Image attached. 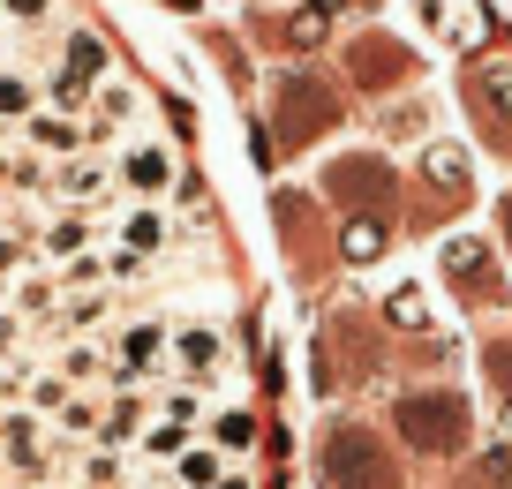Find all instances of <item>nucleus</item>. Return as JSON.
Returning a JSON list of instances; mask_svg holds the SVG:
<instances>
[{
  "label": "nucleus",
  "mask_w": 512,
  "mask_h": 489,
  "mask_svg": "<svg viewBox=\"0 0 512 489\" xmlns=\"http://www.w3.org/2000/svg\"><path fill=\"white\" fill-rule=\"evenodd\" d=\"M0 489H53V482H0Z\"/></svg>",
  "instance_id": "72a5a7b5"
},
{
  "label": "nucleus",
  "mask_w": 512,
  "mask_h": 489,
  "mask_svg": "<svg viewBox=\"0 0 512 489\" xmlns=\"http://www.w3.org/2000/svg\"><path fill=\"white\" fill-rule=\"evenodd\" d=\"M226 369H234L226 324H211V316H174V324H166V377H189V384H211V392H219Z\"/></svg>",
  "instance_id": "20e7f679"
},
{
  "label": "nucleus",
  "mask_w": 512,
  "mask_h": 489,
  "mask_svg": "<svg viewBox=\"0 0 512 489\" xmlns=\"http://www.w3.org/2000/svg\"><path fill=\"white\" fill-rule=\"evenodd\" d=\"M16 399H23V407H31V414H46V422H53V414H61L68 399H76V384H68L61 369H38V362H16Z\"/></svg>",
  "instance_id": "dca6fc26"
},
{
  "label": "nucleus",
  "mask_w": 512,
  "mask_h": 489,
  "mask_svg": "<svg viewBox=\"0 0 512 489\" xmlns=\"http://www.w3.org/2000/svg\"><path fill=\"white\" fill-rule=\"evenodd\" d=\"M505 234H512V204H505Z\"/></svg>",
  "instance_id": "4c0bfd02"
},
{
  "label": "nucleus",
  "mask_w": 512,
  "mask_h": 489,
  "mask_svg": "<svg viewBox=\"0 0 512 489\" xmlns=\"http://www.w3.org/2000/svg\"><path fill=\"white\" fill-rule=\"evenodd\" d=\"M159 377H166V316H128L106 347V392H136Z\"/></svg>",
  "instance_id": "7ed1b4c3"
},
{
  "label": "nucleus",
  "mask_w": 512,
  "mask_h": 489,
  "mask_svg": "<svg viewBox=\"0 0 512 489\" xmlns=\"http://www.w3.org/2000/svg\"><path fill=\"white\" fill-rule=\"evenodd\" d=\"M128 489H181V482H174V474L159 467V474H144V482H136V474H128Z\"/></svg>",
  "instance_id": "7c9ffc66"
},
{
  "label": "nucleus",
  "mask_w": 512,
  "mask_h": 489,
  "mask_svg": "<svg viewBox=\"0 0 512 489\" xmlns=\"http://www.w3.org/2000/svg\"><path fill=\"white\" fill-rule=\"evenodd\" d=\"M136 121H144V91H136L128 76H106V83L91 91V106H83V136H91V151L121 143Z\"/></svg>",
  "instance_id": "1a4fd4ad"
},
{
  "label": "nucleus",
  "mask_w": 512,
  "mask_h": 489,
  "mask_svg": "<svg viewBox=\"0 0 512 489\" xmlns=\"http://www.w3.org/2000/svg\"><path fill=\"white\" fill-rule=\"evenodd\" d=\"M490 377H497V384L512 392V347H497V354H490ZM505 407H512V399H505Z\"/></svg>",
  "instance_id": "c756f323"
},
{
  "label": "nucleus",
  "mask_w": 512,
  "mask_h": 489,
  "mask_svg": "<svg viewBox=\"0 0 512 489\" xmlns=\"http://www.w3.org/2000/svg\"><path fill=\"white\" fill-rule=\"evenodd\" d=\"M113 181H121L128 204H159V196H174L181 166H174V151H166L159 136H128L121 151H113Z\"/></svg>",
  "instance_id": "6e6552de"
},
{
  "label": "nucleus",
  "mask_w": 512,
  "mask_h": 489,
  "mask_svg": "<svg viewBox=\"0 0 512 489\" xmlns=\"http://www.w3.org/2000/svg\"><path fill=\"white\" fill-rule=\"evenodd\" d=\"M0 309H8V279H0Z\"/></svg>",
  "instance_id": "e433bc0d"
},
{
  "label": "nucleus",
  "mask_w": 512,
  "mask_h": 489,
  "mask_svg": "<svg viewBox=\"0 0 512 489\" xmlns=\"http://www.w3.org/2000/svg\"><path fill=\"white\" fill-rule=\"evenodd\" d=\"M204 437L219 444L226 459H241V452L256 444V414H249V407H219V414H211V429H204Z\"/></svg>",
  "instance_id": "4be33fe9"
},
{
  "label": "nucleus",
  "mask_w": 512,
  "mask_h": 489,
  "mask_svg": "<svg viewBox=\"0 0 512 489\" xmlns=\"http://www.w3.org/2000/svg\"><path fill=\"white\" fill-rule=\"evenodd\" d=\"M324 482L332 489H400V467H392V452H377V437H369V429H332V437H324Z\"/></svg>",
  "instance_id": "39448f33"
},
{
  "label": "nucleus",
  "mask_w": 512,
  "mask_h": 489,
  "mask_svg": "<svg viewBox=\"0 0 512 489\" xmlns=\"http://www.w3.org/2000/svg\"><path fill=\"white\" fill-rule=\"evenodd\" d=\"M136 452H113V444H76V482L83 489H128Z\"/></svg>",
  "instance_id": "f3484780"
},
{
  "label": "nucleus",
  "mask_w": 512,
  "mask_h": 489,
  "mask_svg": "<svg viewBox=\"0 0 512 489\" xmlns=\"http://www.w3.org/2000/svg\"><path fill=\"white\" fill-rule=\"evenodd\" d=\"M8 309H16L23 324H53V316H61V271H46V264L16 271V279H8Z\"/></svg>",
  "instance_id": "f8f14e48"
},
{
  "label": "nucleus",
  "mask_w": 512,
  "mask_h": 489,
  "mask_svg": "<svg viewBox=\"0 0 512 489\" xmlns=\"http://www.w3.org/2000/svg\"><path fill=\"white\" fill-rule=\"evenodd\" d=\"M91 249H98V226L83 219V211H61V219H53L46 234H38V256H46L53 271H61V264H76V256H91Z\"/></svg>",
  "instance_id": "4468645a"
},
{
  "label": "nucleus",
  "mask_w": 512,
  "mask_h": 489,
  "mask_svg": "<svg viewBox=\"0 0 512 489\" xmlns=\"http://www.w3.org/2000/svg\"><path fill=\"white\" fill-rule=\"evenodd\" d=\"M8 407H16V362L0 369V414H8Z\"/></svg>",
  "instance_id": "2f4dec72"
},
{
  "label": "nucleus",
  "mask_w": 512,
  "mask_h": 489,
  "mask_svg": "<svg viewBox=\"0 0 512 489\" xmlns=\"http://www.w3.org/2000/svg\"><path fill=\"white\" fill-rule=\"evenodd\" d=\"M354 83H369V91H377V83H400V46L362 38V46H354Z\"/></svg>",
  "instance_id": "5701e85b"
},
{
  "label": "nucleus",
  "mask_w": 512,
  "mask_h": 489,
  "mask_svg": "<svg viewBox=\"0 0 512 489\" xmlns=\"http://www.w3.org/2000/svg\"><path fill=\"white\" fill-rule=\"evenodd\" d=\"M204 437V429H189V422H166V414H151V429L136 437V459H151V467H174L189 444Z\"/></svg>",
  "instance_id": "a211bd4d"
},
{
  "label": "nucleus",
  "mask_w": 512,
  "mask_h": 489,
  "mask_svg": "<svg viewBox=\"0 0 512 489\" xmlns=\"http://www.w3.org/2000/svg\"><path fill=\"white\" fill-rule=\"evenodd\" d=\"M0 482H8V459H0Z\"/></svg>",
  "instance_id": "58836bf2"
},
{
  "label": "nucleus",
  "mask_w": 512,
  "mask_h": 489,
  "mask_svg": "<svg viewBox=\"0 0 512 489\" xmlns=\"http://www.w3.org/2000/svg\"><path fill=\"white\" fill-rule=\"evenodd\" d=\"M0 226H16V211H8V196H0Z\"/></svg>",
  "instance_id": "c9c22d12"
},
{
  "label": "nucleus",
  "mask_w": 512,
  "mask_h": 489,
  "mask_svg": "<svg viewBox=\"0 0 512 489\" xmlns=\"http://www.w3.org/2000/svg\"><path fill=\"white\" fill-rule=\"evenodd\" d=\"M113 76V46L91 31V23H68L61 38H53V61H46V106H68V113H83L91 106V91Z\"/></svg>",
  "instance_id": "f257e3e1"
},
{
  "label": "nucleus",
  "mask_w": 512,
  "mask_h": 489,
  "mask_svg": "<svg viewBox=\"0 0 512 489\" xmlns=\"http://www.w3.org/2000/svg\"><path fill=\"white\" fill-rule=\"evenodd\" d=\"M347 256L354 264H377L384 256V226L377 219H347Z\"/></svg>",
  "instance_id": "cd10ccee"
},
{
  "label": "nucleus",
  "mask_w": 512,
  "mask_h": 489,
  "mask_svg": "<svg viewBox=\"0 0 512 489\" xmlns=\"http://www.w3.org/2000/svg\"><path fill=\"white\" fill-rule=\"evenodd\" d=\"M309 121H332V98L309 76H287V136H309Z\"/></svg>",
  "instance_id": "aec40b11"
},
{
  "label": "nucleus",
  "mask_w": 512,
  "mask_h": 489,
  "mask_svg": "<svg viewBox=\"0 0 512 489\" xmlns=\"http://www.w3.org/2000/svg\"><path fill=\"white\" fill-rule=\"evenodd\" d=\"M219 489H249V474H234V467H226V474H219Z\"/></svg>",
  "instance_id": "473e14b6"
},
{
  "label": "nucleus",
  "mask_w": 512,
  "mask_h": 489,
  "mask_svg": "<svg viewBox=\"0 0 512 489\" xmlns=\"http://www.w3.org/2000/svg\"><path fill=\"white\" fill-rule=\"evenodd\" d=\"M422 174H430L437 189H467V151L460 143H422Z\"/></svg>",
  "instance_id": "393cba45"
},
{
  "label": "nucleus",
  "mask_w": 512,
  "mask_h": 489,
  "mask_svg": "<svg viewBox=\"0 0 512 489\" xmlns=\"http://www.w3.org/2000/svg\"><path fill=\"white\" fill-rule=\"evenodd\" d=\"M309 8H317V16H332V8H339V0H309Z\"/></svg>",
  "instance_id": "f704fd0d"
},
{
  "label": "nucleus",
  "mask_w": 512,
  "mask_h": 489,
  "mask_svg": "<svg viewBox=\"0 0 512 489\" xmlns=\"http://www.w3.org/2000/svg\"><path fill=\"white\" fill-rule=\"evenodd\" d=\"M53 369H61V377L76 384V392H83V384H106V347H98V339H68Z\"/></svg>",
  "instance_id": "412c9836"
},
{
  "label": "nucleus",
  "mask_w": 512,
  "mask_h": 489,
  "mask_svg": "<svg viewBox=\"0 0 512 489\" xmlns=\"http://www.w3.org/2000/svg\"><path fill=\"white\" fill-rule=\"evenodd\" d=\"M0 31H16V46H31L38 31H53V0H0Z\"/></svg>",
  "instance_id": "b1692460"
},
{
  "label": "nucleus",
  "mask_w": 512,
  "mask_h": 489,
  "mask_svg": "<svg viewBox=\"0 0 512 489\" xmlns=\"http://www.w3.org/2000/svg\"><path fill=\"white\" fill-rule=\"evenodd\" d=\"M16 143H23V151H38L46 166H61V158L91 151V136H83V113H68V106H38L31 121L16 128Z\"/></svg>",
  "instance_id": "9d476101"
},
{
  "label": "nucleus",
  "mask_w": 512,
  "mask_h": 489,
  "mask_svg": "<svg viewBox=\"0 0 512 489\" xmlns=\"http://www.w3.org/2000/svg\"><path fill=\"white\" fill-rule=\"evenodd\" d=\"M166 241H174V219H166L159 204H121L113 226H106V241H98L106 279H144V271L166 256Z\"/></svg>",
  "instance_id": "f03ea898"
},
{
  "label": "nucleus",
  "mask_w": 512,
  "mask_h": 489,
  "mask_svg": "<svg viewBox=\"0 0 512 489\" xmlns=\"http://www.w3.org/2000/svg\"><path fill=\"white\" fill-rule=\"evenodd\" d=\"M384 324H392V332H422V324H430V301H422V286H400V294L384 301Z\"/></svg>",
  "instance_id": "bb28decb"
},
{
  "label": "nucleus",
  "mask_w": 512,
  "mask_h": 489,
  "mask_svg": "<svg viewBox=\"0 0 512 489\" xmlns=\"http://www.w3.org/2000/svg\"><path fill=\"white\" fill-rule=\"evenodd\" d=\"M151 429V384H136V392H113L106 407H98V437L91 444H113V452H136V437Z\"/></svg>",
  "instance_id": "9b49d317"
},
{
  "label": "nucleus",
  "mask_w": 512,
  "mask_h": 489,
  "mask_svg": "<svg viewBox=\"0 0 512 489\" xmlns=\"http://www.w3.org/2000/svg\"><path fill=\"white\" fill-rule=\"evenodd\" d=\"M490 98L497 113H512V61H490Z\"/></svg>",
  "instance_id": "c85d7f7f"
},
{
  "label": "nucleus",
  "mask_w": 512,
  "mask_h": 489,
  "mask_svg": "<svg viewBox=\"0 0 512 489\" xmlns=\"http://www.w3.org/2000/svg\"><path fill=\"white\" fill-rule=\"evenodd\" d=\"M392 429H400L415 452H460L467 444V407L452 392H407L392 407Z\"/></svg>",
  "instance_id": "423d86ee"
},
{
  "label": "nucleus",
  "mask_w": 512,
  "mask_h": 489,
  "mask_svg": "<svg viewBox=\"0 0 512 489\" xmlns=\"http://www.w3.org/2000/svg\"><path fill=\"white\" fill-rule=\"evenodd\" d=\"M46 196H53L61 211H83V219L113 211V196H121V181H113V158H98V151L61 158V166L46 174Z\"/></svg>",
  "instance_id": "0eeeda50"
},
{
  "label": "nucleus",
  "mask_w": 512,
  "mask_h": 489,
  "mask_svg": "<svg viewBox=\"0 0 512 489\" xmlns=\"http://www.w3.org/2000/svg\"><path fill=\"white\" fill-rule=\"evenodd\" d=\"M38 106H46V83H38L31 68H16V61H0V128H8V136H16V128L31 121Z\"/></svg>",
  "instance_id": "2eb2a0df"
},
{
  "label": "nucleus",
  "mask_w": 512,
  "mask_h": 489,
  "mask_svg": "<svg viewBox=\"0 0 512 489\" xmlns=\"http://www.w3.org/2000/svg\"><path fill=\"white\" fill-rule=\"evenodd\" d=\"M166 474H174L181 489H219V474H226V452H219L211 437H196V444H189V452H181Z\"/></svg>",
  "instance_id": "6ab92c4d"
},
{
  "label": "nucleus",
  "mask_w": 512,
  "mask_h": 489,
  "mask_svg": "<svg viewBox=\"0 0 512 489\" xmlns=\"http://www.w3.org/2000/svg\"><path fill=\"white\" fill-rule=\"evenodd\" d=\"M445 271H452V286H467V294H505V279L490 271V241H475V234L445 241Z\"/></svg>",
  "instance_id": "ddd939ff"
},
{
  "label": "nucleus",
  "mask_w": 512,
  "mask_h": 489,
  "mask_svg": "<svg viewBox=\"0 0 512 489\" xmlns=\"http://www.w3.org/2000/svg\"><path fill=\"white\" fill-rule=\"evenodd\" d=\"M61 324H68V339L98 332V324H106V286H91V294H61Z\"/></svg>",
  "instance_id": "a878e982"
}]
</instances>
